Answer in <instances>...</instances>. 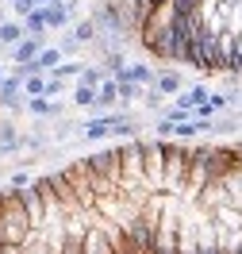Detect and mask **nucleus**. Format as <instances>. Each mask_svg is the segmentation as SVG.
Masks as SVG:
<instances>
[{
  "mask_svg": "<svg viewBox=\"0 0 242 254\" xmlns=\"http://www.w3.org/2000/svg\"><path fill=\"white\" fill-rule=\"evenodd\" d=\"M161 162H165V139H143V181L150 192H161Z\"/></svg>",
  "mask_w": 242,
  "mask_h": 254,
  "instance_id": "obj_3",
  "label": "nucleus"
},
{
  "mask_svg": "<svg viewBox=\"0 0 242 254\" xmlns=\"http://www.w3.org/2000/svg\"><path fill=\"white\" fill-rule=\"evenodd\" d=\"M19 131L16 127H12V120H0V150H4V154H16L19 150Z\"/></svg>",
  "mask_w": 242,
  "mask_h": 254,
  "instance_id": "obj_15",
  "label": "nucleus"
},
{
  "mask_svg": "<svg viewBox=\"0 0 242 254\" xmlns=\"http://www.w3.org/2000/svg\"><path fill=\"white\" fill-rule=\"evenodd\" d=\"M161 100H165V96H161V93H158V89H150V93H146V104H150V108H158Z\"/></svg>",
  "mask_w": 242,
  "mask_h": 254,
  "instance_id": "obj_29",
  "label": "nucleus"
},
{
  "mask_svg": "<svg viewBox=\"0 0 242 254\" xmlns=\"http://www.w3.org/2000/svg\"><path fill=\"white\" fill-rule=\"evenodd\" d=\"M4 19H8V16H4V8H0V23H4Z\"/></svg>",
  "mask_w": 242,
  "mask_h": 254,
  "instance_id": "obj_31",
  "label": "nucleus"
},
{
  "mask_svg": "<svg viewBox=\"0 0 242 254\" xmlns=\"http://www.w3.org/2000/svg\"><path fill=\"white\" fill-rule=\"evenodd\" d=\"M239 116H242V112H239Z\"/></svg>",
  "mask_w": 242,
  "mask_h": 254,
  "instance_id": "obj_33",
  "label": "nucleus"
},
{
  "mask_svg": "<svg viewBox=\"0 0 242 254\" xmlns=\"http://www.w3.org/2000/svg\"><path fill=\"white\" fill-rule=\"evenodd\" d=\"M104 77H108V73H104L100 65H85V69H81V81H85V85H93V89H97Z\"/></svg>",
  "mask_w": 242,
  "mask_h": 254,
  "instance_id": "obj_23",
  "label": "nucleus"
},
{
  "mask_svg": "<svg viewBox=\"0 0 242 254\" xmlns=\"http://www.w3.org/2000/svg\"><path fill=\"white\" fill-rule=\"evenodd\" d=\"M39 12H43V23H47V31H65V27H69V19H73V8H69V0L39 4Z\"/></svg>",
  "mask_w": 242,
  "mask_h": 254,
  "instance_id": "obj_4",
  "label": "nucleus"
},
{
  "mask_svg": "<svg viewBox=\"0 0 242 254\" xmlns=\"http://www.w3.org/2000/svg\"><path fill=\"white\" fill-rule=\"evenodd\" d=\"M81 69H85V65H77V62H65V58H62V62H58L54 69H50V73L65 81V77H81Z\"/></svg>",
  "mask_w": 242,
  "mask_h": 254,
  "instance_id": "obj_22",
  "label": "nucleus"
},
{
  "mask_svg": "<svg viewBox=\"0 0 242 254\" xmlns=\"http://www.w3.org/2000/svg\"><path fill=\"white\" fill-rule=\"evenodd\" d=\"M19 200H23V208H27V220H31V227H43V200H39V192L27 185V189H19Z\"/></svg>",
  "mask_w": 242,
  "mask_h": 254,
  "instance_id": "obj_12",
  "label": "nucleus"
},
{
  "mask_svg": "<svg viewBox=\"0 0 242 254\" xmlns=\"http://www.w3.org/2000/svg\"><path fill=\"white\" fill-rule=\"evenodd\" d=\"M93 104H97V89L85 85V81H77V85H73V108H93Z\"/></svg>",
  "mask_w": 242,
  "mask_h": 254,
  "instance_id": "obj_17",
  "label": "nucleus"
},
{
  "mask_svg": "<svg viewBox=\"0 0 242 254\" xmlns=\"http://www.w3.org/2000/svg\"><path fill=\"white\" fill-rule=\"evenodd\" d=\"M23 35H27V31H23L19 19H4V23H0V47H16Z\"/></svg>",
  "mask_w": 242,
  "mask_h": 254,
  "instance_id": "obj_16",
  "label": "nucleus"
},
{
  "mask_svg": "<svg viewBox=\"0 0 242 254\" xmlns=\"http://www.w3.org/2000/svg\"><path fill=\"white\" fill-rule=\"evenodd\" d=\"M47 181L54 185V192H58V200H62V208H65V212H81V200H77V192H73V185H69V177H65L62 170L47 174Z\"/></svg>",
  "mask_w": 242,
  "mask_h": 254,
  "instance_id": "obj_5",
  "label": "nucleus"
},
{
  "mask_svg": "<svg viewBox=\"0 0 242 254\" xmlns=\"http://www.w3.org/2000/svg\"><path fill=\"white\" fill-rule=\"evenodd\" d=\"M89 162H93L104 177H112L115 185H119V146H104L97 154H89Z\"/></svg>",
  "mask_w": 242,
  "mask_h": 254,
  "instance_id": "obj_6",
  "label": "nucleus"
},
{
  "mask_svg": "<svg viewBox=\"0 0 242 254\" xmlns=\"http://www.w3.org/2000/svg\"><path fill=\"white\" fill-rule=\"evenodd\" d=\"M165 120H169V124H181V120H193V108H177V104H173V108L165 112Z\"/></svg>",
  "mask_w": 242,
  "mask_h": 254,
  "instance_id": "obj_26",
  "label": "nucleus"
},
{
  "mask_svg": "<svg viewBox=\"0 0 242 254\" xmlns=\"http://www.w3.org/2000/svg\"><path fill=\"white\" fill-rule=\"evenodd\" d=\"M69 35H73V43H77V47H81V43H93V39H97V23H93V19H81Z\"/></svg>",
  "mask_w": 242,
  "mask_h": 254,
  "instance_id": "obj_20",
  "label": "nucleus"
},
{
  "mask_svg": "<svg viewBox=\"0 0 242 254\" xmlns=\"http://www.w3.org/2000/svg\"><path fill=\"white\" fill-rule=\"evenodd\" d=\"M219 112L211 108V100H200V104H193V120H215Z\"/></svg>",
  "mask_w": 242,
  "mask_h": 254,
  "instance_id": "obj_24",
  "label": "nucleus"
},
{
  "mask_svg": "<svg viewBox=\"0 0 242 254\" xmlns=\"http://www.w3.org/2000/svg\"><path fill=\"white\" fill-rule=\"evenodd\" d=\"M4 73H8V69H4V65H0V81H4Z\"/></svg>",
  "mask_w": 242,
  "mask_h": 254,
  "instance_id": "obj_30",
  "label": "nucleus"
},
{
  "mask_svg": "<svg viewBox=\"0 0 242 254\" xmlns=\"http://www.w3.org/2000/svg\"><path fill=\"white\" fill-rule=\"evenodd\" d=\"M39 4H54V0H39Z\"/></svg>",
  "mask_w": 242,
  "mask_h": 254,
  "instance_id": "obj_32",
  "label": "nucleus"
},
{
  "mask_svg": "<svg viewBox=\"0 0 242 254\" xmlns=\"http://www.w3.org/2000/svg\"><path fill=\"white\" fill-rule=\"evenodd\" d=\"M123 65H127V58H123V50H108V54H104V58H100V69H104V73H108V77H115V73H119V69H123Z\"/></svg>",
  "mask_w": 242,
  "mask_h": 254,
  "instance_id": "obj_18",
  "label": "nucleus"
},
{
  "mask_svg": "<svg viewBox=\"0 0 242 254\" xmlns=\"http://www.w3.org/2000/svg\"><path fill=\"white\" fill-rule=\"evenodd\" d=\"M115 104H119V96H115V77H104L97 85V104H93V112H112Z\"/></svg>",
  "mask_w": 242,
  "mask_h": 254,
  "instance_id": "obj_9",
  "label": "nucleus"
},
{
  "mask_svg": "<svg viewBox=\"0 0 242 254\" xmlns=\"http://www.w3.org/2000/svg\"><path fill=\"white\" fill-rule=\"evenodd\" d=\"M81 254H115L112 239L104 235V227H85V247H81Z\"/></svg>",
  "mask_w": 242,
  "mask_h": 254,
  "instance_id": "obj_7",
  "label": "nucleus"
},
{
  "mask_svg": "<svg viewBox=\"0 0 242 254\" xmlns=\"http://www.w3.org/2000/svg\"><path fill=\"white\" fill-rule=\"evenodd\" d=\"M154 89H158L161 96H177V93H181V73H173V69L154 73Z\"/></svg>",
  "mask_w": 242,
  "mask_h": 254,
  "instance_id": "obj_13",
  "label": "nucleus"
},
{
  "mask_svg": "<svg viewBox=\"0 0 242 254\" xmlns=\"http://www.w3.org/2000/svg\"><path fill=\"white\" fill-rule=\"evenodd\" d=\"M115 77H119V81H131V85H139V89H143V85H154V69L143 65V62H135V65H123Z\"/></svg>",
  "mask_w": 242,
  "mask_h": 254,
  "instance_id": "obj_10",
  "label": "nucleus"
},
{
  "mask_svg": "<svg viewBox=\"0 0 242 254\" xmlns=\"http://www.w3.org/2000/svg\"><path fill=\"white\" fill-rule=\"evenodd\" d=\"M115 146H119V192H127V196L150 192L143 181V139L131 135L127 143H115Z\"/></svg>",
  "mask_w": 242,
  "mask_h": 254,
  "instance_id": "obj_1",
  "label": "nucleus"
},
{
  "mask_svg": "<svg viewBox=\"0 0 242 254\" xmlns=\"http://www.w3.org/2000/svg\"><path fill=\"white\" fill-rule=\"evenodd\" d=\"M8 8H12V16H27V12H31V8H39V0H8Z\"/></svg>",
  "mask_w": 242,
  "mask_h": 254,
  "instance_id": "obj_25",
  "label": "nucleus"
},
{
  "mask_svg": "<svg viewBox=\"0 0 242 254\" xmlns=\"http://www.w3.org/2000/svg\"><path fill=\"white\" fill-rule=\"evenodd\" d=\"M62 93H65V81H62V77H54V73H47V81H43V96L58 100Z\"/></svg>",
  "mask_w": 242,
  "mask_h": 254,
  "instance_id": "obj_21",
  "label": "nucleus"
},
{
  "mask_svg": "<svg viewBox=\"0 0 242 254\" xmlns=\"http://www.w3.org/2000/svg\"><path fill=\"white\" fill-rule=\"evenodd\" d=\"M27 185H31V174H23V170L12 174V189H27Z\"/></svg>",
  "mask_w": 242,
  "mask_h": 254,
  "instance_id": "obj_27",
  "label": "nucleus"
},
{
  "mask_svg": "<svg viewBox=\"0 0 242 254\" xmlns=\"http://www.w3.org/2000/svg\"><path fill=\"white\" fill-rule=\"evenodd\" d=\"M43 50V39L39 35H23L16 47H12V65H23V62H31L35 54Z\"/></svg>",
  "mask_w": 242,
  "mask_h": 254,
  "instance_id": "obj_8",
  "label": "nucleus"
},
{
  "mask_svg": "<svg viewBox=\"0 0 242 254\" xmlns=\"http://www.w3.org/2000/svg\"><path fill=\"white\" fill-rule=\"evenodd\" d=\"M0 50H4V47H0Z\"/></svg>",
  "mask_w": 242,
  "mask_h": 254,
  "instance_id": "obj_34",
  "label": "nucleus"
},
{
  "mask_svg": "<svg viewBox=\"0 0 242 254\" xmlns=\"http://www.w3.org/2000/svg\"><path fill=\"white\" fill-rule=\"evenodd\" d=\"M23 31H27V35H39V39L47 35V23H43V12H39V8H31V12L23 16Z\"/></svg>",
  "mask_w": 242,
  "mask_h": 254,
  "instance_id": "obj_19",
  "label": "nucleus"
},
{
  "mask_svg": "<svg viewBox=\"0 0 242 254\" xmlns=\"http://www.w3.org/2000/svg\"><path fill=\"white\" fill-rule=\"evenodd\" d=\"M69 131H73V120H58V124H54V135H58V139H65Z\"/></svg>",
  "mask_w": 242,
  "mask_h": 254,
  "instance_id": "obj_28",
  "label": "nucleus"
},
{
  "mask_svg": "<svg viewBox=\"0 0 242 254\" xmlns=\"http://www.w3.org/2000/svg\"><path fill=\"white\" fill-rule=\"evenodd\" d=\"M23 254H58V251H54V247L47 243L43 227H31V235L23 239Z\"/></svg>",
  "mask_w": 242,
  "mask_h": 254,
  "instance_id": "obj_14",
  "label": "nucleus"
},
{
  "mask_svg": "<svg viewBox=\"0 0 242 254\" xmlns=\"http://www.w3.org/2000/svg\"><path fill=\"white\" fill-rule=\"evenodd\" d=\"M27 112H31V116H39V120H50V116H58V112H62V104L39 93V96H27Z\"/></svg>",
  "mask_w": 242,
  "mask_h": 254,
  "instance_id": "obj_11",
  "label": "nucleus"
},
{
  "mask_svg": "<svg viewBox=\"0 0 242 254\" xmlns=\"http://www.w3.org/2000/svg\"><path fill=\"white\" fill-rule=\"evenodd\" d=\"M185 166H189V146L181 139H165V162H161V192L177 196L185 185Z\"/></svg>",
  "mask_w": 242,
  "mask_h": 254,
  "instance_id": "obj_2",
  "label": "nucleus"
}]
</instances>
